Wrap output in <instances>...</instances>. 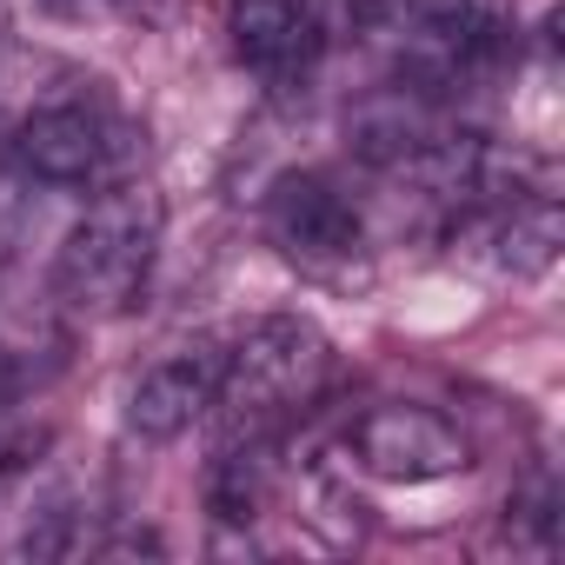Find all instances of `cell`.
<instances>
[{
	"instance_id": "6da1fadb",
	"label": "cell",
	"mask_w": 565,
	"mask_h": 565,
	"mask_svg": "<svg viewBox=\"0 0 565 565\" xmlns=\"http://www.w3.org/2000/svg\"><path fill=\"white\" fill-rule=\"evenodd\" d=\"M160 233H167L160 193L140 186V180H114L74 220V233L61 239V253H54V294L74 313H87V320L127 313L147 294V273L160 259Z\"/></svg>"
},
{
	"instance_id": "7a4b0ae2",
	"label": "cell",
	"mask_w": 565,
	"mask_h": 565,
	"mask_svg": "<svg viewBox=\"0 0 565 565\" xmlns=\"http://www.w3.org/2000/svg\"><path fill=\"white\" fill-rule=\"evenodd\" d=\"M333 380V347L300 313H266L220 353V393L213 413L226 419V439L239 433H279L300 419Z\"/></svg>"
},
{
	"instance_id": "3957f363",
	"label": "cell",
	"mask_w": 565,
	"mask_h": 565,
	"mask_svg": "<svg viewBox=\"0 0 565 565\" xmlns=\"http://www.w3.org/2000/svg\"><path fill=\"white\" fill-rule=\"evenodd\" d=\"M353 466L386 479V486H426V479H452L472 466V439L433 413V406H406V399H386L373 413L353 419V439H347Z\"/></svg>"
},
{
	"instance_id": "277c9868",
	"label": "cell",
	"mask_w": 565,
	"mask_h": 565,
	"mask_svg": "<svg viewBox=\"0 0 565 565\" xmlns=\"http://www.w3.org/2000/svg\"><path fill=\"white\" fill-rule=\"evenodd\" d=\"M266 233L307 273H333L366 246V220L353 193H340L327 173H279L266 186Z\"/></svg>"
},
{
	"instance_id": "5b68a950",
	"label": "cell",
	"mask_w": 565,
	"mask_h": 565,
	"mask_svg": "<svg viewBox=\"0 0 565 565\" xmlns=\"http://www.w3.org/2000/svg\"><path fill=\"white\" fill-rule=\"evenodd\" d=\"M8 147H14V160H21L41 186H94V180H107L114 160H120V127H114L107 114L67 100V107L28 114Z\"/></svg>"
},
{
	"instance_id": "8992f818",
	"label": "cell",
	"mask_w": 565,
	"mask_h": 565,
	"mask_svg": "<svg viewBox=\"0 0 565 565\" xmlns=\"http://www.w3.org/2000/svg\"><path fill=\"white\" fill-rule=\"evenodd\" d=\"M226 34H233L239 67H253L273 87H294L313 74L327 47V14H320V0H233Z\"/></svg>"
},
{
	"instance_id": "52a82bcc",
	"label": "cell",
	"mask_w": 565,
	"mask_h": 565,
	"mask_svg": "<svg viewBox=\"0 0 565 565\" xmlns=\"http://www.w3.org/2000/svg\"><path fill=\"white\" fill-rule=\"evenodd\" d=\"M213 393H220V347H206V340L200 347H173L167 360H153L134 380V393H127V433L167 446L193 419L213 413Z\"/></svg>"
},
{
	"instance_id": "ba28073f",
	"label": "cell",
	"mask_w": 565,
	"mask_h": 565,
	"mask_svg": "<svg viewBox=\"0 0 565 565\" xmlns=\"http://www.w3.org/2000/svg\"><path fill=\"white\" fill-rule=\"evenodd\" d=\"M558 246H565V220H558L552 193H505L479 220V253L492 259L499 279H539V273H552Z\"/></svg>"
},
{
	"instance_id": "9c48e42d",
	"label": "cell",
	"mask_w": 565,
	"mask_h": 565,
	"mask_svg": "<svg viewBox=\"0 0 565 565\" xmlns=\"http://www.w3.org/2000/svg\"><path fill=\"white\" fill-rule=\"evenodd\" d=\"M279 499V446L273 433H239L220 446L213 472H206V505L220 525H253L266 519V505Z\"/></svg>"
},
{
	"instance_id": "30bf717a",
	"label": "cell",
	"mask_w": 565,
	"mask_h": 565,
	"mask_svg": "<svg viewBox=\"0 0 565 565\" xmlns=\"http://www.w3.org/2000/svg\"><path fill=\"white\" fill-rule=\"evenodd\" d=\"M34 173L14 160V147H0V266H8L21 246H28V226H34Z\"/></svg>"
},
{
	"instance_id": "8fae6325",
	"label": "cell",
	"mask_w": 565,
	"mask_h": 565,
	"mask_svg": "<svg viewBox=\"0 0 565 565\" xmlns=\"http://www.w3.org/2000/svg\"><path fill=\"white\" fill-rule=\"evenodd\" d=\"M505 532H512V545H525V552H539V558L558 545V499H552L545 479L505 505Z\"/></svg>"
},
{
	"instance_id": "7c38bea8",
	"label": "cell",
	"mask_w": 565,
	"mask_h": 565,
	"mask_svg": "<svg viewBox=\"0 0 565 565\" xmlns=\"http://www.w3.org/2000/svg\"><path fill=\"white\" fill-rule=\"evenodd\" d=\"M8 399H14V353L0 347V406H8Z\"/></svg>"
},
{
	"instance_id": "4fadbf2b",
	"label": "cell",
	"mask_w": 565,
	"mask_h": 565,
	"mask_svg": "<svg viewBox=\"0 0 565 565\" xmlns=\"http://www.w3.org/2000/svg\"><path fill=\"white\" fill-rule=\"evenodd\" d=\"M0 21H8V0H0Z\"/></svg>"
}]
</instances>
